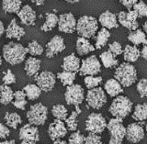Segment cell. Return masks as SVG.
Returning <instances> with one entry per match:
<instances>
[{"mask_svg": "<svg viewBox=\"0 0 147 144\" xmlns=\"http://www.w3.org/2000/svg\"><path fill=\"white\" fill-rule=\"evenodd\" d=\"M28 50L22 44L10 41L4 45L3 57L11 65H17L25 61Z\"/></svg>", "mask_w": 147, "mask_h": 144, "instance_id": "obj_1", "label": "cell"}, {"mask_svg": "<svg viewBox=\"0 0 147 144\" xmlns=\"http://www.w3.org/2000/svg\"><path fill=\"white\" fill-rule=\"evenodd\" d=\"M114 78L117 79L123 87H130L137 81V71L130 63H122L115 70Z\"/></svg>", "mask_w": 147, "mask_h": 144, "instance_id": "obj_2", "label": "cell"}, {"mask_svg": "<svg viewBox=\"0 0 147 144\" xmlns=\"http://www.w3.org/2000/svg\"><path fill=\"white\" fill-rule=\"evenodd\" d=\"M132 110V102L124 96H118L109 106V113L114 118L123 119L128 117Z\"/></svg>", "mask_w": 147, "mask_h": 144, "instance_id": "obj_3", "label": "cell"}, {"mask_svg": "<svg viewBox=\"0 0 147 144\" xmlns=\"http://www.w3.org/2000/svg\"><path fill=\"white\" fill-rule=\"evenodd\" d=\"M98 22L95 17L90 16H83L78 18L76 23V32L80 37L86 39L93 38L98 32Z\"/></svg>", "mask_w": 147, "mask_h": 144, "instance_id": "obj_4", "label": "cell"}, {"mask_svg": "<svg viewBox=\"0 0 147 144\" xmlns=\"http://www.w3.org/2000/svg\"><path fill=\"white\" fill-rule=\"evenodd\" d=\"M107 129L109 132V144H121L126 136V128L123 126L122 119L114 118L109 119L107 124Z\"/></svg>", "mask_w": 147, "mask_h": 144, "instance_id": "obj_5", "label": "cell"}, {"mask_svg": "<svg viewBox=\"0 0 147 144\" xmlns=\"http://www.w3.org/2000/svg\"><path fill=\"white\" fill-rule=\"evenodd\" d=\"M48 118V109L41 103L32 105L27 112V118L29 123L34 126H42Z\"/></svg>", "mask_w": 147, "mask_h": 144, "instance_id": "obj_6", "label": "cell"}, {"mask_svg": "<svg viewBox=\"0 0 147 144\" xmlns=\"http://www.w3.org/2000/svg\"><path fill=\"white\" fill-rule=\"evenodd\" d=\"M86 103L93 109H100L107 103V96L101 87L91 88L87 91L86 96Z\"/></svg>", "mask_w": 147, "mask_h": 144, "instance_id": "obj_7", "label": "cell"}, {"mask_svg": "<svg viewBox=\"0 0 147 144\" xmlns=\"http://www.w3.org/2000/svg\"><path fill=\"white\" fill-rule=\"evenodd\" d=\"M64 99L67 105L79 106L83 103L85 99V91L80 85H68L65 93H64Z\"/></svg>", "mask_w": 147, "mask_h": 144, "instance_id": "obj_8", "label": "cell"}, {"mask_svg": "<svg viewBox=\"0 0 147 144\" xmlns=\"http://www.w3.org/2000/svg\"><path fill=\"white\" fill-rule=\"evenodd\" d=\"M107 128L106 118L100 113H91L86 120V131L101 134Z\"/></svg>", "mask_w": 147, "mask_h": 144, "instance_id": "obj_9", "label": "cell"}, {"mask_svg": "<svg viewBox=\"0 0 147 144\" xmlns=\"http://www.w3.org/2000/svg\"><path fill=\"white\" fill-rule=\"evenodd\" d=\"M101 71V64L96 55H91L88 58L82 60L79 69L80 75H96Z\"/></svg>", "mask_w": 147, "mask_h": 144, "instance_id": "obj_10", "label": "cell"}, {"mask_svg": "<svg viewBox=\"0 0 147 144\" xmlns=\"http://www.w3.org/2000/svg\"><path fill=\"white\" fill-rule=\"evenodd\" d=\"M34 80L36 85H38L41 91L50 92L53 89L56 83V77L54 73L49 71H43L40 73H37L34 76Z\"/></svg>", "mask_w": 147, "mask_h": 144, "instance_id": "obj_11", "label": "cell"}, {"mask_svg": "<svg viewBox=\"0 0 147 144\" xmlns=\"http://www.w3.org/2000/svg\"><path fill=\"white\" fill-rule=\"evenodd\" d=\"M20 139L22 144H34L40 141V133L37 126L30 123L22 126L20 129Z\"/></svg>", "mask_w": 147, "mask_h": 144, "instance_id": "obj_12", "label": "cell"}, {"mask_svg": "<svg viewBox=\"0 0 147 144\" xmlns=\"http://www.w3.org/2000/svg\"><path fill=\"white\" fill-rule=\"evenodd\" d=\"M117 17L119 24L131 31L137 30L139 27V23L137 21L138 16L134 10H129L128 12L121 11Z\"/></svg>", "mask_w": 147, "mask_h": 144, "instance_id": "obj_13", "label": "cell"}, {"mask_svg": "<svg viewBox=\"0 0 147 144\" xmlns=\"http://www.w3.org/2000/svg\"><path fill=\"white\" fill-rule=\"evenodd\" d=\"M76 23L77 20L72 13H64L59 16L58 29L63 33H74L76 30Z\"/></svg>", "mask_w": 147, "mask_h": 144, "instance_id": "obj_14", "label": "cell"}, {"mask_svg": "<svg viewBox=\"0 0 147 144\" xmlns=\"http://www.w3.org/2000/svg\"><path fill=\"white\" fill-rule=\"evenodd\" d=\"M145 133L141 123H131L126 128V139L131 143H138L144 139Z\"/></svg>", "mask_w": 147, "mask_h": 144, "instance_id": "obj_15", "label": "cell"}, {"mask_svg": "<svg viewBox=\"0 0 147 144\" xmlns=\"http://www.w3.org/2000/svg\"><path fill=\"white\" fill-rule=\"evenodd\" d=\"M67 134V127L63 123V120L55 118L53 122L49 125L48 135L52 141H56L63 139Z\"/></svg>", "mask_w": 147, "mask_h": 144, "instance_id": "obj_16", "label": "cell"}, {"mask_svg": "<svg viewBox=\"0 0 147 144\" xmlns=\"http://www.w3.org/2000/svg\"><path fill=\"white\" fill-rule=\"evenodd\" d=\"M64 50H65V43H64L63 38L56 35L46 44V56L48 58H53L55 55L63 52Z\"/></svg>", "mask_w": 147, "mask_h": 144, "instance_id": "obj_17", "label": "cell"}, {"mask_svg": "<svg viewBox=\"0 0 147 144\" xmlns=\"http://www.w3.org/2000/svg\"><path fill=\"white\" fill-rule=\"evenodd\" d=\"M18 16L20 17V22L26 26H33L35 25V21L37 18L36 12L29 5L22 7L21 9L18 12Z\"/></svg>", "mask_w": 147, "mask_h": 144, "instance_id": "obj_18", "label": "cell"}, {"mask_svg": "<svg viewBox=\"0 0 147 144\" xmlns=\"http://www.w3.org/2000/svg\"><path fill=\"white\" fill-rule=\"evenodd\" d=\"M98 21L103 28H106L108 30H112V29H117L119 27V21H118V17L115 15L114 13L110 12L109 10L104 11L101 15L99 16Z\"/></svg>", "mask_w": 147, "mask_h": 144, "instance_id": "obj_19", "label": "cell"}, {"mask_svg": "<svg viewBox=\"0 0 147 144\" xmlns=\"http://www.w3.org/2000/svg\"><path fill=\"white\" fill-rule=\"evenodd\" d=\"M25 35V30L17 23L16 18H13L6 30V36L7 39H15L20 40Z\"/></svg>", "mask_w": 147, "mask_h": 144, "instance_id": "obj_20", "label": "cell"}, {"mask_svg": "<svg viewBox=\"0 0 147 144\" xmlns=\"http://www.w3.org/2000/svg\"><path fill=\"white\" fill-rule=\"evenodd\" d=\"M81 66V62L80 59L76 57L75 53H71L68 56L63 58V62L62 64V68L63 71H68V72H77L79 71Z\"/></svg>", "mask_w": 147, "mask_h": 144, "instance_id": "obj_21", "label": "cell"}, {"mask_svg": "<svg viewBox=\"0 0 147 144\" xmlns=\"http://www.w3.org/2000/svg\"><path fill=\"white\" fill-rule=\"evenodd\" d=\"M122 87L123 86L121 85V83H119L117 79L111 78V79H109V80L105 83L104 89L109 96L115 97L123 93Z\"/></svg>", "mask_w": 147, "mask_h": 144, "instance_id": "obj_22", "label": "cell"}, {"mask_svg": "<svg viewBox=\"0 0 147 144\" xmlns=\"http://www.w3.org/2000/svg\"><path fill=\"white\" fill-rule=\"evenodd\" d=\"M40 60L35 57H30L25 61L24 70L28 76H35L40 69Z\"/></svg>", "mask_w": 147, "mask_h": 144, "instance_id": "obj_23", "label": "cell"}, {"mask_svg": "<svg viewBox=\"0 0 147 144\" xmlns=\"http://www.w3.org/2000/svg\"><path fill=\"white\" fill-rule=\"evenodd\" d=\"M95 49L96 47H94L86 38L79 37L76 40V52L81 56H84V55H86L92 52H94Z\"/></svg>", "mask_w": 147, "mask_h": 144, "instance_id": "obj_24", "label": "cell"}, {"mask_svg": "<svg viewBox=\"0 0 147 144\" xmlns=\"http://www.w3.org/2000/svg\"><path fill=\"white\" fill-rule=\"evenodd\" d=\"M141 56V50L136 46L126 45L123 50V58L128 63H135Z\"/></svg>", "mask_w": 147, "mask_h": 144, "instance_id": "obj_25", "label": "cell"}, {"mask_svg": "<svg viewBox=\"0 0 147 144\" xmlns=\"http://www.w3.org/2000/svg\"><path fill=\"white\" fill-rule=\"evenodd\" d=\"M58 20L59 17L54 13H46L45 16V22L42 24V26L40 27V30H42L44 32H48L53 30L56 25H58Z\"/></svg>", "mask_w": 147, "mask_h": 144, "instance_id": "obj_26", "label": "cell"}, {"mask_svg": "<svg viewBox=\"0 0 147 144\" xmlns=\"http://www.w3.org/2000/svg\"><path fill=\"white\" fill-rule=\"evenodd\" d=\"M14 99V92L7 85H0V104L7 106Z\"/></svg>", "mask_w": 147, "mask_h": 144, "instance_id": "obj_27", "label": "cell"}, {"mask_svg": "<svg viewBox=\"0 0 147 144\" xmlns=\"http://www.w3.org/2000/svg\"><path fill=\"white\" fill-rule=\"evenodd\" d=\"M79 114H81V109L79 108V106H76V109L74 111H72L71 115L68 116V117L66 118V119L64 120L68 131H76L77 129V126H78L77 117Z\"/></svg>", "mask_w": 147, "mask_h": 144, "instance_id": "obj_28", "label": "cell"}, {"mask_svg": "<svg viewBox=\"0 0 147 144\" xmlns=\"http://www.w3.org/2000/svg\"><path fill=\"white\" fill-rule=\"evenodd\" d=\"M100 60H101V63L103 64V66L107 69L117 67L119 63L116 56H115L112 52H110L109 50H107V52H104L101 53Z\"/></svg>", "mask_w": 147, "mask_h": 144, "instance_id": "obj_29", "label": "cell"}, {"mask_svg": "<svg viewBox=\"0 0 147 144\" xmlns=\"http://www.w3.org/2000/svg\"><path fill=\"white\" fill-rule=\"evenodd\" d=\"M128 40L131 41L133 45H140V44H147V39L145 33L141 30H135L131 31L128 35Z\"/></svg>", "mask_w": 147, "mask_h": 144, "instance_id": "obj_30", "label": "cell"}, {"mask_svg": "<svg viewBox=\"0 0 147 144\" xmlns=\"http://www.w3.org/2000/svg\"><path fill=\"white\" fill-rule=\"evenodd\" d=\"M21 0H2V8L6 13H17L21 9Z\"/></svg>", "mask_w": 147, "mask_h": 144, "instance_id": "obj_31", "label": "cell"}, {"mask_svg": "<svg viewBox=\"0 0 147 144\" xmlns=\"http://www.w3.org/2000/svg\"><path fill=\"white\" fill-rule=\"evenodd\" d=\"M109 37H110V32L108 30V29L103 28V29L98 30L96 37V43H95L96 49L100 50L103 47H105L109 40Z\"/></svg>", "mask_w": 147, "mask_h": 144, "instance_id": "obj_32", "label": "cell"}, {"mask_svg": "<svg viewBox=\"0 0 147 144\" xmlns=\"http://www.w3.org/2000/svg\"><path fill=\"white\" fill-rule=\"evenodd\" d=\"M4 119H5V121H6L7 126L9 128H12L14 129H16L22 123L21 117L18 113H15V112H7L5 114Z\"/></svg>", "mask_w": 147, "mask_h": 144, "instance_id": "obj_33", "label": "cell"}, {"mask_svg": "<svg viewBox=\"0 0 147 144\" xmlns=\"http://www.w3.org/2000/svg\"><path fill=\"white\" fill-rule=\"evenodd\" d=\"M132 118L136 121L142 122L147 119V103L138 104L132 113Z\"/></svg>", "mask_w": 147, "mask_h": 144, "instance_id": "obj_34", "label": "cell"}, {"mask_svg": "<svg viewBox=\"0 0 147 144\" xmlns=\"http://www.w3.org/2000/svg\"><path fill=\"white\" fill-rule=\"evenodd\" d=\"M23 90H24L28 99L31 100V101L38 99L41 94V89L37 85H34V83L27 85L24 88H23Z\"/></svg>", "mask_w": 147, "mask_h": 144, "instance_id": "obj_35", "label": "cell"}, {"mask_svg": "<svg viewBox=\"0 0 147 144\" xmlns=\"http://www.w3.org/2000/svg\"><path fill=\"white\" fill-rule=\"evenodd\" d=\"M26 94L24 90H18L14 93V100H13V105L15 108L25 110L26 105H27V100H26Z\"/></svg>", "mask_w": 147, "mask_h": 144, "instance_id": "obj_36", "label": "cell"}, {"mask_svg": "<svg viewBox=\"0 0 147 144\" xmlns=\"http://www.w3.org/2000/svg\"><path fill=\"white\" fill-rule=\"evenodd\" d=\"M57 78L59 79L63 85L68 86L74 83V81L76 80V73L75 72H68L63 71L61 73H57Z\"/></svg>", "mask_w": 147, "mask_h": 144, "instance_id": "obj_37", "label": "cell"}, {"mask_svg": "<svg viewBox=\"0 0 147 144\" xmlns=\"http://www.w3.org/2000/svg\"><path fill=\"white\" fill-rule=\"evenodd\" d=\"M52 113L55 118L61 120H65L68 117V110L66 109L65 106L61 104L53 106L52 108Z\"/></svg>", "mask_w": 147, "mask_h": 144, "instance_id": "obj_38", "label": "cell"}, {"mask_svg": "<svg viewBox=\"0 0 147 144\" xmlns=\"http://www.w3.org/2000/svg\"><path fill=\"white\" fill-rule=\"evenodd\" d=\"M28 53L32 56H39L43 53V47L37 40H32L27 46Z\"/></svg>", "mask_w": 147, "mask_h": 144, "instance_id": "obj_39", "label": "cell"}, {"mask_svg": "<svg viewBox=\"0 0 147 144\" xmlns=\"http://www.w3.org/2000/svg\"><path fill=\"white\" fill-rule=\"evenodd\" d=\"M84 83L87 89L98 87L102 83V77L95 75H86L84 79Z\"/></svg>", "mask_w": 147, "mask_h": 144, "instance_id": "obj_40", "label": "cell"}, {"mask_svg": "<svg viewBox=\"0 0 147 144\" xmlns=\"http://www.w3.org/2000/svg\"><path fill=\"white\" fill-rule=\"evenodd\" d=\"M132 8L137 13L138 17H147V5L144 1H138Z\"/></svg>", "mask_w": 147, "mask_h": 144, "instance_id": "obj_41", "label": "cell"}, {"mask_svg": "<svg viewBox=\"0 0 147 144\" xmlns=\"http://www.w3.org/2000/svg\"><path fill=\"white\" fill-rule=\"evenodd\" d=\"M136 89L141 98H147V78H142L138 82Z\"/></svg>", "mask_w": 147, "mask_h": 144, "instance_id": "obj_42", "label": "cell"}, {"mask_svg": "<svg viewBox=\"0 0 147 144\" xmlns=\"http://www.w3.org/2000/svg\"><path fill=\"white\" fill-rule=\"evenodd\" d=\"M68 142L70 144H83L85 143V136L81 133V131H74L69 137Z\"/></svg>", "mask_w": 147, "mask_h": 144, "instance_id": "obj_43", "label": "cell"}, {"mask_svg": "<svg viewBox=\"0 0 147 144\" xmlns=\"http://www.w3.org/2000/svg\"><path fill=\"white\" fill-rule=\"evenodd\" d=\"M85 143H86V144H101L102 143V139H101L100 134L89 132L88 135L85 138Z\"/></svg>", "mask_w": 147, "mask_h": 144, "instance_id": "obj_44", "label": "cell"}, {"mask_svg": "<svg viewBox=\"0 0 147 144\" xmlns=\"http://www.w3.org/2000/svg\"><path fill=\"white\" fill-rule=\"evenodd\" d=\"M109 50L110 52H112L115 56H118V55H121L123 53L121 44L118 42V41H113L112 43H110L109 45Z\"/></svg>", "mask_w": 147, "mask_h": 144, "instance_id": "obj_45", "label": "cell"}, {"mask_svg": "<svg viewBox=\"0 0 147 144\" xmlns=\"http://www.w3.org/2000/svg\"><path fill=\"white\" fill-rule=\"evenodd\" d=\"M2 81L4 82L5 85H12V83H16V76H15V74L12 73V71L8 69L6 73H4V76L2 78Z\"/></svg>", "mask_w": 147, "mask_h": 144, "instance_id": "obj_46", "label": "cell"}, {"mask_svg": "<svg viewBox=\"0 0 147 144\" xmlns=\"http://www.w3.org/2000/svg\"><path fill=\"white\" fill-rule=\"evenodd\" d=\"M9 134H10V131H9L7 125L0 123V140L7 139L9 136Z\"/></svg>", "mask_w": 147, "mask_h": 144, "instance_id": "obj_47", "label": "cell"}, {"mask_svg": "<svg viewBox=\"0 0 147 144\" xmlns=\"http://www.w3.org/2000/svg\"><path fill=\"white\" fill-rule=\"evenodd\" d=\"M119 2H121L128 10H131L133 6L138 2V0H119Z\"/></svg>", "mask_w": 147, "mask_h": 144, "instance_id": "obj_48", "label": "cell"}, {"mask_svg": "<svg viewBox=\"0 0 147 144\" xmlns=\"http://www.w3.org/2000/svg\"><path fill=\"white\" fill-rule=\"evenodd\" d=\"M141 56L144 58L145 61H147V44L144 46V48L141 50Z\"/></svg>", "mask_w": 147, "mask_h": 144, "instance_id": "obj_49", "label": "cell"}, {"mask_svg": "<svg viewBox=\"0 0 147 144\" xmlns=\"http://www.w3.org/2000/svg\"><path fill=\"white\" fill-rule=\"evenodd\" d=\"M30 1L33 4H35L36 6H42L46 0H30Z\"/></svg>", "mask_w": 147, "mask_h": 144, "instance_id": "obj_50", "label": "cell"}, {"mask_svg": "<svg viewBox=\"0 0 147 144\" xmlns=\"http://www.w3.org/2000/svg\"><path fill=\"white\" fill-rule=\"evenodd\" d=\"M5 32V28H4V24L3 22L0 20V38H1V36L3 35V33Z\"/></svg>", "mask_w": 147, "mask_h": 144, "instance_id": "obj_51", "label": "cell"}, {"mask_svg": "<svg viewBox=\"0 0 147 144\" xmlns=\"http://www.w3.org/2000/svg\"><path fill=\"white\" fill-rule=\"evenodd\" d=\"M15 143V141L14 140H9V141H1L0 144H14Z\"/></svg>", "mask_w": 147, "mask_h": 144, "instance_id": "obj_52", "label": "cell"}, {"mask_svg": "<svg viewBox=\"0 0 147 144\" xmlns=\"http://www.w3.org/2000/svg\"><path fill=\"white\" fill-rule=\"evenodd\" d=\"M53 143H54V144H66V141H61V139H60V140L53 141Z\"/></svg>", "mask_w": 147, "mask_h": 144, "instance_id": "obj_53", "label": "cell"}, {"mask_svg": "<svg viewBox=\"0 0 147 144\" xmlns=\"http://www.w3.org/2000/svg\"><path fill=\"white\" fill-rule=\"evenodd\" d=\"M64 1H66V2H68V3H71V4H74V3L79 2L80 0H64Z\"/></svg>", "mask_w": 147, "mask_h": 144, "instance_id": "obj_54", "label": "cell"}, {"mask_svg": "<svg viewBox=\"0 0 147 144\" xmlns=\"http://www.w3.org/2000/svg\"><path fill=\"white\" fill-rule=\"evenodd\" d=\"M144 30L145 33H147V21L144 24Z\"/></svg>", "mask_w": 147, "mask_h": 144, "instance_id": "obj_55", "label": "cell"}, {"mask_svg": "<svg viewBox=\"0 0 147 144\" xmlns=\"http://www.w3.org/2000/svg\"><path fill=\"white\" fill-rule=\"evenodd\" d=\"M1 65H2V57L0 56V67H1Z\"/></svg>", "mask_w": 147, "mask_h": 144, "instance_id": "obj_56", "label": "cell"}, {"mask_svg": "<svg viewBox=\"0 0 147 144\" xmlns=\"http://www.w3.org/2000/svg\"><path fill=\"white\" fill-rule=\"evenodd\" d=\"M145 131H146V133H147V123H146V125H145Z\"/></svg>", "mask_w": 147, "mask_h": 144, "instance_id": "obj_57", "label": "cell"}, {"mask_svg": "<svg viewBox=\"0 0 147 144\" xmlns=\"http://www.w3.org/2000/svg\"><path fill=\"white\" fill-rule=\"evenodd\" d=\"M146 1H147V0H146Z\"/></svg>", "mask_w": 147, "mask_h": 144, "instance_id": "obj_58", "label": "cell"}]
</instances>
